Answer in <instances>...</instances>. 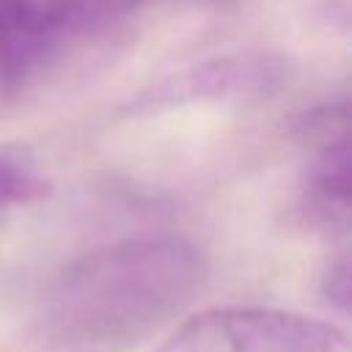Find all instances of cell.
I'll use <instances>...</instances> for the list:
<instances>
[{
  "mask_svg": "<svg viewBox=\"0 0 352 352\" xmlns=\"http://www.w3.org/2000/svg\"><path fill=\"white\" fill-rule=\"evenodd\" d=\"M209 264L182 236H140L66 264L36 297L30 352H132L173 324L206 289Z\"/></svg>",
  "mask_w": 352,
  "mask_h": 352,
  "instance_id": "cell-1",
  "label": "cell"
},
{
  "mask_svg": "<svg viewBox=\"0 0 352 352\" xmlns=\"http://www.w3.org/2000/svg\"><path fill=\"white\" fill-rule=\"evenodd\" d=\"M157 352H352L333 322L264 305L206 308L184 319Z\"/></svg>",
  "mask_w": 352,
  "mask_h": 352,
  "instance_id": "cell-2",
  "label": "cell"
},
{
  "mask_svg": "<svg viewBox=\"0 0 352 352\" xmlns=\"http://www.w3.org/2000/svg\"><path fill=\"white\" fill-rule=\"evenodd\" d=\"M294 80V63L283 52L245 50L184 66L126 102L129 116H151L201 102H261Z\"/></svg>",
  "mask_w": 352,
  "mask_h": 352,
  "instance_id": "cell-3",
  "label": "cell"
},
{
  "mask_svg": "<svg viewBox=\"0 0 352 352\" xmlns=\"http://www.w3.org/2000/svg\"><path fill=\"white\" fill-rule=\"evenodd\" d=\"M50 66L41 0H0V99H16Z\"/></svg>",
  "mask_w": 352,
  "mask_h": 352,
  "instance_id": "cell-4",
  "label": "cell"
},
{
  "mask_svg": "<svg viewBox=\"0 0 352 352\" xmlns=\"http://www.w3.org/2000/svg\"><path fill=\"white\" fill-rule=\"evenodd\" d=\"M146 0H41V28L50 63L72 47L113 33Z\"/></svg>",
  "mask_w": 352,
  "mask_h": 352,
  "instance_id": "cell-5",
  "label": "cell"
},
{
  "mask_svg": "<svg viewBox=\"0 0 352 352\" xmlns=\"http://www.w3.org/2000/svg\"><path fill=\"white\" fill-rule=\"evenodd\" d=\"M44 190L38 162L28 146H0V212L14 204H25Z\"/></svg>",
  "mask_w": 352,
  "mask_h": 352,
  "instance_id": "cell-6",
  "label": "cell"
},
{
  "mask_svg": "<svg viewBox=\"0 0 352 352\" xmlns=\"http://www.w3.org/2000/svg\"><path fill=\"white\" fill-rule=\"evenodd\" d=\"M349 286H352L349 253L346 250H338V253H333L324 261V267L319 272V297L341 319L349 314Z\"/></svg>",
  "mask_w": 352,
  "mask_h": 352,
  "instance_id": "cell-7",
  "label": "cell"
}]
</instances>
